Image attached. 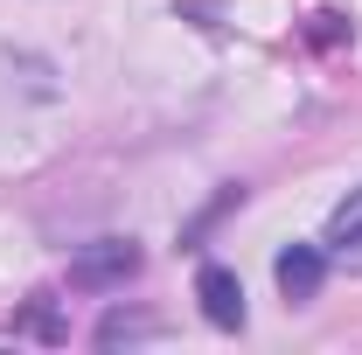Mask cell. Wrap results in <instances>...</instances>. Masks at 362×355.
Returning <instances> with one entry per match:
<instances>
[{
  "instance_id": "cell-1",
  "label": "cell",
  "mask_w": 362,
  "mask_h": 355,
  "mask_svg": "<svg viewBox=\"0 0 362 355\" xmlns=\"http://www.w3.org/2000/svg\"><path fill=\"white\" fill-rule=\"evenodd\" d=\"M133 272H139V244L133 237H98L90 251L70 258V286H77V293H112V286H126Z\"/></svg>"
},
{
  "instance_id": "cell-2",
  "label": "cell",
  "mask_w": 362,
  "mask_h": 355,
  "mask_svg": "<svg viewBox=\"0 0 362 355\" xmlns=\"http://www.w3.org/2000/svg\"><path fill=\"white\" fill-rule=\"evenodd\" d=\"M195 300H202V313H209V327H223V334L244 327V286H237L230 265H202L195 272Z\"/></svg>"
},
{
  "instance_id": "cell-3",
  "label": "cell",
  "mask_w": 362,
  "mask_h": 355,
  "mask_svg": "<svg viewBox=\"0 0 362 355\" xmlns=\"http://www.w3.org/2000/svg\"><path fill=\"white\" fill-rule=\"evenodd\" d=\"M272 279H279L286 300H314L320 279H327V251H320V244H286L279 265H272Z\"/></svg>"
},
{
  "instance_id": "cell-4",
  "label": "cell",
  "mask_w": 362,
  "mask_h": 355,
  "mask_svg": "<svg viewBox=\"0 0 362 355\" xmlns=\"http://www.w3.org/2000/svg\"><path fill=\"white\" fill-rule=\"evenodd\" d=\"M320 251H327L334 265L362 272V188L349 195V202H334V216H327V230H320Z\"/></svg>"
},
{
  "instance_id": "cell-5",
  "label": "cell",
  "mask_w": 362,
  "mask_h": 355,
  "mask_svg": "<svg viewBox=\"0 0 362 355\" xmlns=\"http://www.w3.org/2000/svg\"><path fill=\"white\" fill-rule=\"evenodd\" d=\"M139 334H153V320H139V313H105L98 320V342L112 349V342H139Z\"/></svg>"
}]
</instances>
